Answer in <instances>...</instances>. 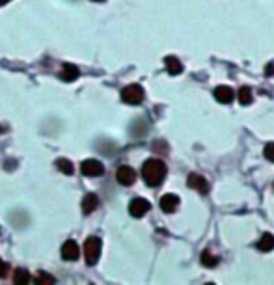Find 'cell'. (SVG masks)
<instances>
[{
  "label": "cell",
  "mask_w": 274,
  "mask_h": 285,
  "mask_svg": "<svg viewBox=\"0 0 274 285\" xmlns=\"http://www.w3.org/2000/svg\"><path fill=\"white\" fill-rule=\"evenodd\" d=\"M78 75H80V71H78V67H77V65L63 63V69H62V73H60L62 80H65V82H73V80L78 78Z\"/></svg>",
  "instance_id": "cell-11"
},
{
  "label": "cell",
  "mask_w": 274,
  "mask_h": 285,
  "mask_svg": "<svg viewBox=\"0 0 274 285\" xmlns=\"http://www.w3.org/2000/svg\"><path fill=\"white\" fill-rule=\"evenodd\" d=\"M116 179L119 185H123V187H131L135 181H137V171L131 168V166H119L117 168V173H116Z\"/></svg>",
  "instance_id": "cell-5"
},
{
  "label": "cell",
  "mask_w": 274,
  "mask_h": 285,
  "mask_svg": "<svg viewBox=\"0 0 274 285\" xmlns=\"http://www.w3.org/2000/svg\"><path fill=\"white\" fill-rule=\"evenodd\" d=\"M263 155L269 162H274V142H271V144H267V146H265Z\"/></svg>",
  "instance_id": "cell-20"
},
{
  "label": "cell",
  "mask_w": 274,
  "mask_h": 285,
  "mask_svg": "<svg viewBox=\"0 0 274 285\" xmlns=\"http://www.w3.org/2000/svg\"><path fill=\"white\" fill-rule=\"evenodd\" d=\"M237 97H239V103H241L243 106L252 105V101H254L252 90H250L248 86H243V88L239 90V94H237Z\"/></svg>",
  "instance_id": "cell-15"
},
{
  "label": "cell",
  "mask_w": 274,
  "mask_h": 285,
  "mask_svg": "<svg viewBox=\"0 0 274 285\" xmlns=\"http://www.w3.org/2000/svg\"><path fill=\"white\" fill-rule=\"evenodd\" d=\"M149 209H151V203L148 200H144V198H135V200L131 201V205H129V212L135 218H142Z\"/></svg>",
  "instance_id": "cell-6"
},
{
  "label": "cell",
  "mask_w": 274,
  "mask_h": 285,
  "mask_svg": "<svg viewBox=\"0 0 274 285\" xmlns=\"http://www.w3.org/2000/svg\"><path fill=\"white\" fill-rule=\"evenodd\" d=\"M273 189H274V185H273Z\"/></svg>",
  "instance_id": "cell-25"
},
{
  "label": "cell",
  "mask_w": 274,
  "mask_h": 285,
  "mask_svg": "<svg viewBox=\"0 0 274 285\" xmlns=\"http://www.w3.org/2000/svg\"><path fill=\"white\" fill-rule=\"evenodd\" d=\"M187 185L192 190H198L200 194H207L209 192V183H207V179L198 175V173H190L189 179H187Z\"/></svg>",
  "instance_id": "cell-7"
},
{
  "label": "cell",
  "mask_w": 274,
  "mask_h": 285,
  "mask_svg": "<svg viewBox=\"0 0 274 285\" xmlns=\"http://www.w3.org/2000/svg\"><path fill=\"white\" fill-rule=\"evenodd\" d=\"M164 65H166V71H168L170 75L183 73V63H181L179 58H176V56H166V58H164Z\"/></svg>",
  "instance_id": "cell-13"
},
{
  "label": "cell",
  "mask_w": 274,
  "mask_h": 285,
  "mask_svg": "<svg viewBox=\"0 0 274 285\" xmlns=\"http://www.w3.org/2000/svg\"><path fill=\"white\" fill-rule=\"evenodd\" d=\"M179 207V198L176 194H164L160 198V209L164 212H174Z\"/></svg>",
  "instance_id": "cell-9"
},
{
  "label": "cell",
  "mask_w": 274,
  "mask_h": 285,
  "mask_svg": "<svg viewBox=\"0 0 274 285\" xmlns=\"http://www.w3.org/2000/svg\"><path fill=\"white\" fill-rule=\"evenodd\" d=\"M38 284L41 285H53L54 284V278L53 276H49L47 272H39V276H38V280H36Z\"/></svg>",
  "instance_id": "cell-19"
},
{
  "label": "cell",
  "mask_w": 274,
  "mask_h": 285,
  "mask_svg": "<svg viewBox=\"0 0 274 285\" xmlns=\"http://www.w3.org/2000/svg\"><path fill=\"white\" fill-rule=\"evenodd\" d=\"M94 2H105V0H94Z\"/></svg>",
  "instance_id": "cell-24"
},
{
  "label": "cell",
  "mask_w": 274,
  "mask_h": 285,
  "mask_svg": "<svg viewBox=\"0 0 274 285\" xmlns=\"http://www.w3.org/2000/svg\"><path fill=\"white\" fill-rule=\"evenodd\" d=\"M201 265L203 266H209V268H213V266H216L218 265V259H216V255H213L211 252H205L201 253Z\"/></svg>",
  "instance_id": "cell-18"
},
{
  "label": "cell",
  "mask_w": 274,
  "mask_h": 285,
  "mask_svg": "<svg viewBox=\"0 0 274 285\" xmlns=\"http://www.w3.org/2000/svg\"><path fill=\"white\" fill-rule=\"evenodd\" d=\"M78 244L75 243V241H67V243H63L62 246V257L65 261H75V259H78Z\"/></svg>",
  "instance_id": "cell-10"
},
{
  "label": "cell",
  "mask_w": 274,
  "mask_h": 285,
  "mask_svg": "<svg viewBox=\"0 0 274 285\" xmlns=\"http://www.w3.org/2000/svg\"><path fill=\"white\" fill-rule=\"evenodd\" d=\"M6 274H8V265L0 259V278H4Z\"/></svg>",
  "instance_id": "cell-21"
},
{
  "label": "cell",
  "mask_w": 274,
  "mask_h": 285,
  "mask_svg": "<svg viewBox=\"0 0 274 285\" xmlns=\"http://www.w3.org/2000/svg\"><path fill=\"white\" fill-rule=\"evenodd\" d=\"M213 95H215V99L218 103H222V105H228V103H232L233 99H235V92H233L230 86H216Z\"/></svg>",
  "instance_id": "cell-8"
},
{
  "label": "cell",
  "mask_w": 274,
  "mask_h": 285,
  "mask_svg": "<svg viewBox=\"0 0 274 285\" xmlns=\"http://www.w3.org/2000/svg\"><path fill=\"white\" fill-rule=\"evenodd\" d=\"M121 101L127 105H140L144 101V88L140 84H131L121 90Z\"/></svg>",
  "instance_id": "cell-3"
},
{
  "label": "cell",
  "mask_w": 274,
  "mask_h": 285,
  "mask_svg": "<svg viewBox=\"0 0 274 285\" xmlns=\"http://www.w3.org/2000/svg\"><path fill=\"white\" fill-rule=\"evenodd\" d=\"M101 255V239L97 237H88L84 243V259L88 265H95Z\"/></svg>",
  "instance_id": "cell-2"
},
{
  "label": "cell",
  "mask_w": 274,
  "mask_h": 285,
  "mask_svg": "<svg viewBox=\"0 0 274 285\" xmlns=\"http://www.w3.org/2000/svg\"><path fill=\"white\" fill-rule=\"evenodd\" d=\"M56 166H58V170L62 171V173H65V175H73V162L71 160H67V158H58L56 160Z\"/></svg>",
  "instance_id": "cell-16"
},
{
  "label": "cell",
  "mask_w": 274,
  "mask_h": 285,
  "mask_svg": "<svg viewBox=\"0 0 274 285\" xmlns=\"http://www.w3.org/2000/svg\"><path fill=\"white\" fill-rule=\"evenodd\" d=\"M97 205H99V198L95 196L94 192L86 194L84 198H82V212H84V214H90V212H94L95 209H97Z\"/></svg>",
  "instance_id": "cell-12"
},
{
  "label": "cell",
  "mask_w": 274,
  "mask_h": 285,
  "mask_svg": "<svg viewBox=\"0 0 274 285\" xmlns=\"http://www.w3.org/2000/svg\"><path fill=\"white\" fill-rule=\"evenodd\" d=\"M274 75V63H267L265 67V76H273Z\"/></svg>",
  "instance_id": "cell-22"
},
{
  "label": "cell",
  "mask_w": 274,
  "mask_h": 285,
  "mask_svg": "<svg viewBox=\"0 0 274 285\" xmlns=\"http://www.w3.org/2000/svg\"><path fill=\"white\" fill-rule=\"evenodd\" d=\"M257 248H259L261 252H271V250H274V235L273 233H265L263 237L259 239V243H257Z\"/></svg>",
  "instance_id": "cell-14"
},
{
  "label": "cell",
  "mask_w": 274,
  "mask_h": 285,
  "mask_svg": "<svg viewBox=\"0 0 274 285\" xmlns=\"http://www.w3.org/2000/svg\"><path fill=\"white\" fill-rule=\"evenodd\" d=\"M166 177V164L158 158H149L142 166V179L148 187H158Z\"/></svg>",
  "instance_id": "cell-1"
},
{
  "label": "cell",
  "mask_w": 274,
  "mask_h": 285,
  "mask_svg": "<svg viewBox=\"0 0 274 285\" xmlns=\"http://www.w3.org/2000/svg\"><path fill=\"white\" fill-rule=\"evenodd\" d=\"M80 171L86 177H99V175L105 173V166H103V162H99L95 158H88L80 164Z\"/></svg>",
  "instance_id": "cell-4"
},
{
  "label": "cell",
  "mask_w": 274,
  "mask_h": 285,
  "mask_svg": "<svg viewBox=\"0 0 274 285\" xmlns=\"http://www.w3.org/2000/svg\"><path fill=\"white\" fill-rule=\"evenodd\" d=\"M10 0H0V6H4V4H8Z\"/></svg>",
  "instance_id": "cell-23"
},
{
  "label": "cell",
  "mask_w": 274,
  "mask_h": 285,
  "mask_svg": "<svg viewBox=\"0 0 274 285\" xmlns=\"http://www.w3.org/2000/svg\"><path fill=\"white\" fill-rule=\"evenodd\" d=\"M13 282L17 285H26L30 282V274H28V270H24V268H17L15 270V274H13Z\"/></svg>",
  "instance_id": "cell-17"
}]
</instances>
